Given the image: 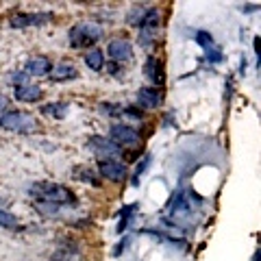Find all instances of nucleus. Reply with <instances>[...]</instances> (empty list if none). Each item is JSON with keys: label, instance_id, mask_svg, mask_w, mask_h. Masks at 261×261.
I'll return each mask as SVG.
<instances>
[{"label": "nucleus", "instance_id": "obj_6", "mask_svg": "<svg viewBox=\"0 0 261 261\" xmlns=\"http://www.w3.org/2000/svg\"><path fill=\"white\" fill-rule=\"evenodd\" d=\"M98 176L107 178L111 183H122L126 178V166L116 159H100L98 161Z\"/></svg>", "mask_w": 261, "mask_h": 261}, {"label": "nucleus", "instance_id": "obj_12", "mask_svg": "<svg viewBox=\"0 0 261 261\" xmlns=\"http://www.w3.org/2000/svg\"><path fill=\"white\" fill-rule=\"evenodd\" d=\"M137 102H140L144 109H157L161 105V92L157 87H142L140 92H137Z\"/></svg>", "mask_w": 261, "mask_h": 261}, {"label": "nucleus", "instance_id": "obj_20", "mask_svg": "<svg viewBox=\"0 0 261 261\" xmlns=\"http://www.w3.org/2000/svg\"><path fill=\"white\" fill-rule=\"evenodd\" d=\"M150 166V157H148V154H146V157L142 159V163H137V170H135V178H133V183L137 185V183H140V176L146 172V168H148Z\"/></svg>", "mask_w": 261, "mask_h": 261}, {"label": "nucleus", "instance_id": "obj_22", "mask_svg": "<svg viewBox=\"0 0 261 261\" xmlns=\"http://www.w3.org/2000/svg\"><path fill=\"white\" fill-rule=\"evenodd\" d=\"M144 11H146V9H135L133 13L128 15V24H133V27H140L142 18H144Z\"/></svg>", "mask_w": 261, "mask_h": 261}, {"label": "nucleus", "instance_id": "obj_21", "mask_svg": "<svg viewBox=\"0 0 261 261\" xmlns=\"http://www.w3.org/2000/svg\"><path fill=\"white\" fill-rule=\"evenodd\" d=\"M100 111L107 113V116H122V107H118V105H113V102H102Z\"/></svg>", "mask_w": 261, "mask_h": 261}, {"label": "nucleus", "instance_id": "obj_26", "mask_svg": "<svg viewBox=\"0 0 261 261\" xmlns=\"http://www.w3.org/2000/svg\"><path fill=\"white\" fill-rule=\"evenodd\" d=\"M122 113H124V116H130V118H135V120H140L144 113H142V109H135V107H124L122 109Z\"/></svg>", "mask_w": 261, "mask_h": 261}, {"label": "nucleus", "instance_id": "obj_16", "mask_svg": "<svg viewBox=\"0 0 261 261\" xmlns=\"http://www.w3.org/2000/svg\"><path fill=\"white\" fill-rule=\"evenodd\" d=\"M83 61H85V65H87L89 70L100 72L102 65H105V53L98 50V48H89V50L83 55Z\"/></svg>", "mask_w": 261, "mask_h": 261}, {"label": "nucleus", "instance_id": "obj_13", "mask_svg": "<svg viewBox=\"0 0 261 261\" xmlns=\"http://www.w3.org/2000/svg\"><path fill=\"white\" fill-rule=\"evenodd\" d=\"M159 11L154 9V7H150V9H146L144 11V18H142V24H140V29L144 33V44H148V37H150V33H154L159 29Z\"/></svg>", "mask_w": 261, "mask_h": 261}, {"label": "nucleus", "instance_id": "obj_3", "mask_svg": "<svg viewBox=\"0 0 261 261\" xmlns=\"http://www.w3.org/2000/svg\"><path fill=\"white\" fill-rule=\"evenodd\" d=\"M102 35V29L94 22H81L68 31V42L72 48H92Z\"/></svg>", "mask_w": 261, "mask_h": 261}, {"label": "nucleus", "instance_id": "obj_7", "mask_svg": "<svg viewBox=\"0 0 261 261\" xmlns=\"http://www.w3.org/2000/svg\"><path fill=\"white\" fill-rule=\"evenodd\" d=\"M87 146H89V150H92L94 154H98V157L111 159V157H120V154H122V148L113 144L109 137L105 140V137H100V135H92L87 140Z\"/></svg>", "mask_w": 261, "mask_h": 261}, {"label": "nucleus", "instance_id": "obj_2", "mask_svg": "<svg viewBox=\"0 0 261 261\" xmlns=\"http://www.w3.org/2000/svg\"><path fill=\"white\" fill-rule=\"evenodd\" d=\"M0 128L9 130V133H20V135H29L35 133L39 128L35 116H31L27 111H5L0 116Z\"/></svg>", "mask_w": 261, "mask_h": 261}, {"label": "nucleus", "instance_id": "obj_9", "mask_svg": "<svg viewBox=\"0 0 261 261\" xmlns=\"http://www.w3.org/2000/svg\"><path fill=\"white\" fill-rule=\"evenodd\" d=\"M144 74L148 76V81L154 85V87H161L163 83H166V72H163V63H161V59H157V57H148L146 59V63H144Z\"/></svg>", "mask_w": 261, "mask_h": 261}, {"label": "nucleus", "instance_id": "obj_28", "mask_svg": "<svg viewBox=\"0 0 261 261\" xmlns=\"http://www.w3.org/2000/svg\"><path fill=\"white\" fill-rule=\"evenodd\" d=\"M5 105H7V98H5L3 94H0V109H3V107H5Z\"/></svg>", "mask_w": 261, "mask_h": 261}, {"label": "nucleus", "instance_id": "obj_25", "mask_svg": "<svg viewBox=\"0 0 261 261\" xmlns=\"http://www.w3.org/2000/svg\"><path fill=\"white\" fill-rule=\"evenodd\" d=\"M105 70H107V74H111V76H118L120 74V63H116V61H109V63H105Z\"/></svg>", "mask_w": 261, "mask_h": 261}, {"label": "nucleus", "instance_id": "obj_4", "mask_svg": "<svg viewBox=\"0 0 261 261\" xmlns=\"http://www.w3.org/2000/svg\"><path fill=\"white\" fill-rule=\"evenodd\" d=\"M109 140L120 146V148H128V146H135V144H140V133L133 128V126H128V124H113L109 128Z\"/></svg>", "mask_w": 261, "mask_h": 261}, {"label": "nucleus", "instance_id": "obj_23", "mask_svg": "<svg viewBox=\"0 0 261 261\" xmlns=\"http://www.w3.org/2000/svg\"><path fill=\"white\" fill-rule=\"evenodd\" d=\"M11 81H13V85H15V87H22V85H27L29 74H27V72H15V74L11 76Z\"/></svg>", "mask_w": 261, "mask_h": 261}, {"label": "nucleus", "instance_id": "obj_5", "mask_svg": "<svg viewBox=\"0 0 261 261\" xmlns=\"http://www.w3.org/2000/svg\"><path fill=\"white\" fill-rule=\"evenodd\" d=\"M55 15L50 11L42 13H13L9 18V24L13 29H27V27H42V24L53 22Z\"/></svg>", "mask_w": 261, "mask_h": 261}, {"label": "nucleus", "instance_id": "obj_17", "mask_svg": "<svg viewBox=\"0 0 261 261\" xmlns=\"http://www.w3.org/2000/svg\"><path fill=\"white\" fill-rule=\"evenodd\" d=\"M68 109L70 105L68 102H48L42 107V113L48 118H55V120H63L65 116H68Z\"/></svg>", "mask_w": 261, "mask_h": 261}, {"label": "nucleus", "instance_id": "obj_15", "mask_svg": "<svg viewBox=\"0 0 261 261\" xmlns=\"http://www.w3.org/2000/svg\"><path fill=\"white\" fill-rule=\"evenodd\" d=\"M72 174H74V178H76V181H81V183H87L92 187H100V176H98L92 168L74 166V168H72Z\"/></svg>", "mask_w": 261, "mask_h": 261}, {"label": "nucleus", "instance_id": "obj_8", "mask_svg": "<svg viewBox=\"0 0 261 261\" xmlns=\"http://www.w3.org/2000/svg\"><path fill=\"white\" fill-rule=\"evenodd\" d=\"M107 55L111 61L116 63H122V61H128L133 57V46H130L128 39H122V37H116L111 39L107 44Z\"/></svg>", "mask_w": 261, "mask_h": 261}, {"label": "nucleus", "instance_id": "obj_14", "mask_svg": "<svg viewBox=\"0 0 261 261\" xmlns=\"http://www.w3.org/2000/svg\"><path fill=\"white\" fill-rule=\"evenodd\" d=\"M79 76V70L74 68L72 63H59L55 65V68L50 70V74H48V79L53 81V83H65V81H72Z\"/></svg>", "mask_w": 261, "mask_h": 261}, {"label": "nucleus", "instance_id": "obj_27", "mask_svg": "<svg viewBox=\"0 0 261 261\" xmlns=\"http://www.w3.org/2000/svg\"><path fill=\"white\" fill-rule=\"evenodd\" d=\"M126 246H128V238H124V240L120 242V246H118L116 250H113V255H116V257H118V255H122V252L126 250Z\"/></svg>", "mask_w": 261, "mask_h": 261}, {"label": "nucleus", "instance_id": "obj_29", "mask_svg": "<svg viewBox=\"0 0 261 261\" xmlns=\"http://www.w3.org/2000/svg\"><path fill=\"white\" fill-rule=\"evenodd\" d=\"M0 205H3V196H0Z\"/></svg>", "mask_w": 261, "mask_h": 261}, {"label": "nucleus", "instance_id": "obj_19", "mask_svg": "<svg viewBox=\"0 0 261 261\" xmlns=\"http://www.w3.org/2000/svg\"><path fill=\"white\" fill-rule=\"evenodd\" d=\"M196 42H198L205 50H209V48H214V37L209 35V33H205V31H198L196 33Z\"/></svg>", "mask_w": 261, "mask_h": 261}, {"label": "nucleus", "instance_id": "obj_24", "mask_svg": "<svg viewBox=\"0 0 261 261\" xmlns=\"http://www.w3.org/2000/svg\"><path fill=\"white\" fill-rule=\"evenodd\" d=\"M205 55H207V61H211V63H220V61H222V55H220V50H218L216 46L209 48Z\"/></svg>", "mask_w": 261, "mask_h": 261}, {"label": "nucleus", "instance_id": "obj_1", "mask_svg": "<svg viewBox=\"0 0 261 261\" xmlns=\"http://www.w3.org/2000/svg\"><path fill=\"white\" fill-rule=\"evenodd\" d=\"M29 194L35 198L37 202H48V205H70L76 200V196L72 194L68 187L61 183H53V181H37L29 187Z\"/></svg>", "mask_w": 261, "mask_h": 261}, {"label": "nucleus", "instance_id": "obj_18", "mask_svg": "<svg viewBox=\"0 0 261 261\" xmlns=\"http://www.w3.org/2000/svg\"><path fill=\"white\" fill-rule=\"evenodd\" d=\"M0 226L3 228H18V216H13L11 211L0 209Z\"/></svg>", "mask_w": 261, "mask_h": 261}, {"label": "nucleus", "instance_id": "obj_10", "mask_svg": "<svg viewBox=\"0 0 261 261\" xmlns=\"http://www.w3.org/2000/svg\"><path fill=\"white\" fill-rule=\"evenodd\" d=\"M50 70H53V63L44 55L31 57V59L27 61V68H24V72H27L29 76H48L50 74Z\"/></svg>", "mask_w": 261, "mask_h": 261}, {"label": "nucleus", "instance_id": "obj_11", "mask_svg": "<svg viewBox=\"0 0 261 261\" xmlns=\"http://www.w3.org/2000/svg\"><path fill=\"white\" fill-rule=\"evenodd\" d=\"M13 96H15V100H20V102H39L44 98V89L39 87V85H22V87H15L13 89Z\"/></svg>", "mask_w": 261, "mask_h": 261}]
</instances>
